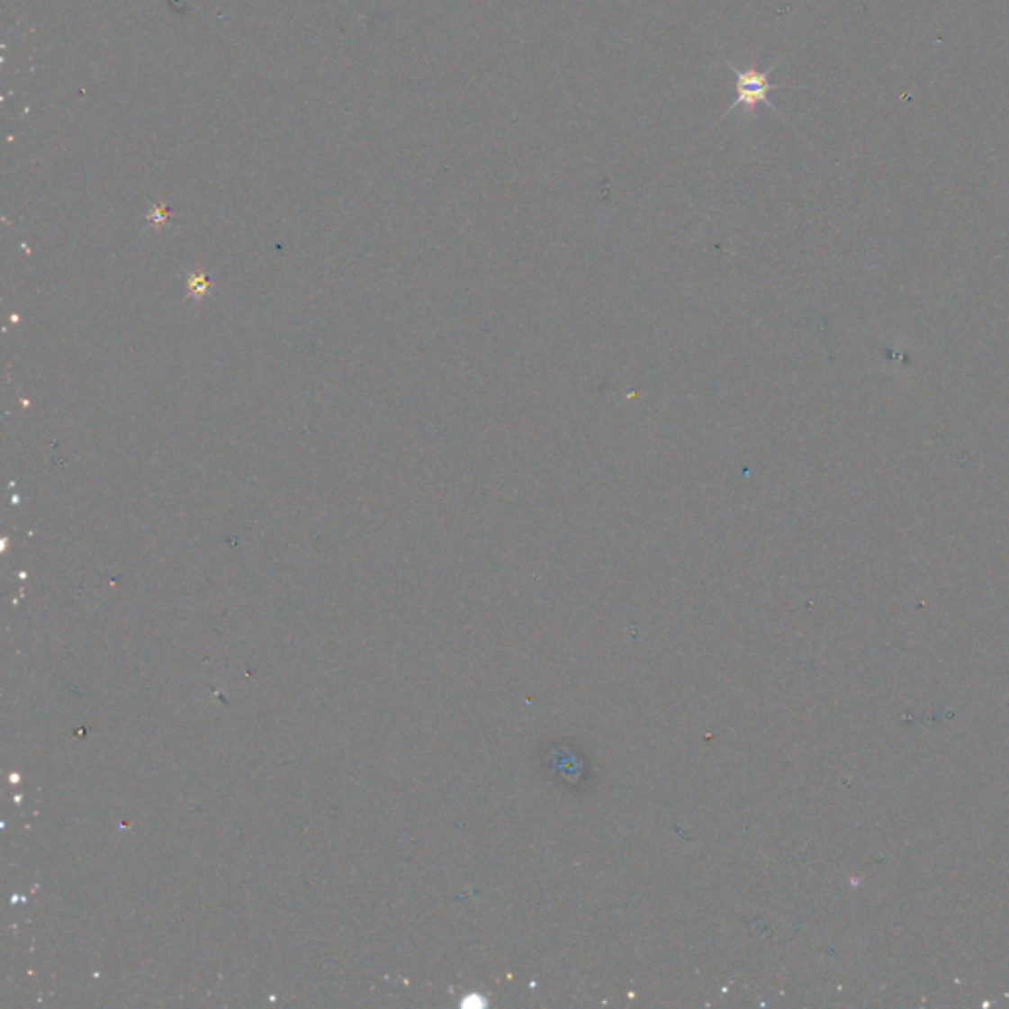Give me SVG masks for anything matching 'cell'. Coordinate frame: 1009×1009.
Returning a JSON list of instances; mask_svg holds the SVG:
<instances>
[{"label": "cell", "instance_id": "1", "mask_svg": "<svg viewBox=\"0 0 1009 1009\" xmlns=\"http://www.w3.org/2000/svg\"><path fill=\"white\" fill-rule=\"evenodd\" d=\"M730 69L734 71L735 76V101L732 103L730 111L737 109V107H747V109H755L759 103H765V105L771 107L775 111V105L771 101H769V93L773 89H781L783 86H773L771 81H769V74H771V69L767 71H757V69H737L732 64ZM779 113V111H775Z\"/></svg>", "mask_w": 1009, "mask_h": 1009}]
</instances>
